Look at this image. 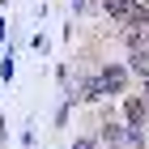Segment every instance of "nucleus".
Returning <instances> with one entry per match:
<instances>
[{
	"mask_svg": "<svg viewBox=\"0 0 149 149\" xmlns=\"http://www.w3.org/2000/svg\"><path fill=\"white\" fill-rule=\"evenodd\" d=\"M128 64H102V72H98V81H102V94L107 98H119V94H128Z\"/></svg>",
	"mask_w": 149,
	"mask_h": 149,
	"instance_id": "1",
	"label": "nucleus"
},
{
	"mask_svg": "<svg viewBox=\"0 0 149 149\" xmlns=\"http://www.w3.org/2000/svg\"><path fill=\"white\" fill-rule=\"evenodd\" d=\"M98 141H102V145H119V141H124V124L111 119V115H102V124H98Z\"/></svg>",
	"mask_w": 149,
	"mask_h": 149,
	"instance_id": "4",
	"label": "nucleus"
},
{
	"mask_svg": "<svg viewBox=\"0 0 149 149\" xmlns=\"http://www.w3.org/2000/svg\"><path fill=\"white\" fill-rule=\"evenodd\" d=\"M128 72L141 77V81L149 77V47H132V51H128Z\"/></svg>",
	"mask_w": 149,
	"mask_h": 149,
	"instance_id": "5",
	"label": "nucleus"
},
{
	"mask_svg": "<svg viewBox=\"0 0 149 149\" xmlns=\"http://www.w3.org/2000/svg\"><path fill=\"white\" fill-rule=\"evenodd\" d=\"M124 119H128V128H145V119H149V98L145 94H128L124 98Z\"/></svg>",
	"mask_w": 149,
	"mask_h": 149,
	"instance_id": "2",
	"label": "nucleus"
},
{
	"mask_svg": "<svg viewBox=\"0 0 149 149\" xmlns=\"http://www.w3.org/2000/svg\"><path fill=\"white\" fill-rule=\"evenodd\" d=\"M72 149H98V141H94V136H77V141H72Z\"/></svg>",
	"mask_w": 149,
	"mask_h": 149,
	"instance_id": "6",
	"label": "nucleus"
},
{
	"mask_svg": "<svg viewBox=\"0 0 149 149\" xmlns=\"http://www.w3.org/2000/svg\"><path fill=\"white\" fill-rule=\"evenodd\" d=\"M107 94H102V81H98V72H94V77H85L77 85V102H102Z\"/></svg>",
	"mask_w": 149,
	"mask_h": 149,
	"instance_id": "3",
	"label": "nucleus"
},
{
	"mask_svg": "<svg viewBox=\"0 0 149 149\" xmlns=\"http://www.w3.org/2000/svg\"><path fill=\"white\" fill-rule=\"evenodd\" d=\"M145 128H149V119H145ZM145 136H149V132H145Z\"/></svg>",
	"mask_w": 149,
	"mask_h": 149,
	"instance_id": "7",
	"label": "nucleus"
}]
</instances>
